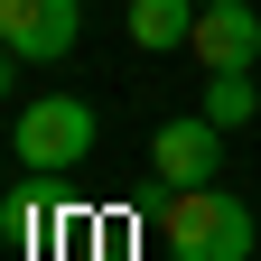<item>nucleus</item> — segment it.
Here are the masks:
<instances>
[{
	"label": "nucleus",
	"instance_id": "nucleus-6",
	"mask_svg": "<svg viewBox=\"0 0 261 261\" xmlns=\"http://www.w3.org/2000/svg\"><path fill=\"white\" fill-rule=\"evenodd\" d=\"M196 38V0H130V47H149V56H168Z\"/></svg>",
	"mask_w": 261,
	"mask_h": 261
},
{
	"label": "nucleus",
	"instance_id": "nucleus-8",
	"mask_svg": "<svg viewBox=\"0 0 261 261\" xmlns=\"http://www.w3.org/2000/svg\"><path fill=\"white\" fill-rule=\"evenodd\" d=\"M38 233H47L38 187H10V196H0V243H38Z\"/></svg>",
	"mask_w": 261,
	"mask_h": 261
},
{
	"label": "nucleus",
	"instance_id": "nucleus-3",
	"mask_svg": "<svg viewBox=\"0 0 261 261\" xmlns=\"http://www.w3.org/2000/svg\"><path fill=\"white\" fill-rule=\"evenodd\" d=\"M215 168H224V121H205V112H187V121H159L149 130V177L159 187H215Z\"/></svg>",
	"mask_w": 261,
	"mask_h": 261
},
{
	"label": "nucleus",
	"instance_id": "nucleus-5",
	"mask_svg": "<svg viewBox=\"0 0 261 261\" xmlns=\"http://www.w3.org/2000/svg\"><path fill=\"white\" fill-rule=\"evenodd\" d=\"M187 56L205 75H233V65H261V10L252 0H224V10H196V38Z\"/></svg>",
	"mask_w": 261,
	"mask_h": 261
},
{
	"label": "nucleus",
	"instance_id": "nucleus-7",
	"mask_svg": "<svg viewBox=\"0 0 261 261\" xmlns=\"http://www.w3.org/2000/svg\"><path fill=\"white\" fill-rule=\"evenodd\" d=\"M252 103H261L252 65H233V75H205V121H224V130H243V121H252Z\"/></svg>",
	"mask_w": 261,
	"mask_h": 261
},
{
	"label": "nucleus",
	"instance_id": "nucleus-9",
	"mask_svg": "<svg viewBox=\"0 0 261 261\" xmlns=\"http://www.w3.org/2000/svg\"><path fill=\"white\" fill-rule=\"evenodd\" d=\"M19 65H28L19 47H0V103H10V84H19Z\"/></svg>",
	"mask_w": 261,
	"mask_h": 261
},
{
	"label": "nucleus",
	"instance_id": "nucleus-10",
	"mask_svg": "<svg viewBox=\"0 0 261 261\" xmlns=\"http://www.w3.org/2000/svg\"><path fill=\"white\" fill-rule=\"evenodd\" d=\"M196 10H224V0H196Z\"/></svg>",
	"mask_w": 261,
	"mask_h": 261
},
{
	"label": "nucleus",
	"instance_id": "nucleus-1",
	"mask_svg": "<svg viewBox=\"0 0 261 261\" xmlns=\"http://www.w3.org/2000/svg\"><path fill=\"white\" fill-rule=\"evenodd\" d=\"M159 243L168 261H252V205L224 187H177L159 215Z\"/></svg>",
	"mask_w": 261,
	"mask_h": 261
},
{
	"label": "nucleus",
	"instance_id": "nucleus-2",
	"mask_svg": "<svg viewBox=\"0 0 261 261\" xmlns=\"http://www.w3.org/2000/svg\"><path fill=\"white\" fill-rule=\"evenodd\" d=\"M10 149L28 159V177H65L93 159V103L84 93H38L19 121H10Z\"/></svg>",
	"mask_w": 261,
	"mask_h": 261
},
{
	"label": "nucleus",
	"instance_id": "nucleus-4",
	"mask_svg": "<svg viewBox=\"0 0 261 261\" xmlns=\"http://www.w3.org/2000/svg\"><path fill=\"white\" fill-rule=\"evenodd\" d=\"M75 28H84L75 0H0V47H19L28 65L75 56Z\"/></svg>",
	"mask_w": 261,
	"mask_h": 261
}]
</instances>
